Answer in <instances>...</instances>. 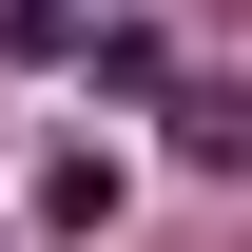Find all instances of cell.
<instances>
[{"mask_svg":"<svg viewBox=\"0 0 252 252\" xmlns=\"http://www.w3.org/2000/svg\"><path fill=\"white\" fill-rule=\"evenodd\" d=\"M20 20H39V39H78V20H97V0H20Z\"/></svg>","mask_w":252,"mask_h":252,"instance_id":"6da1fadb","label":"cell"}]
</instances>
